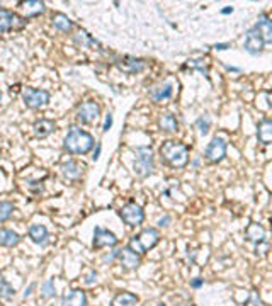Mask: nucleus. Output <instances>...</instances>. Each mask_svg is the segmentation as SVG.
I'll return each instance as SVG.
<instances>
[{
  "mask_svg": "<svg viewBox=\"0 0 272 306\" xmlns=\"http://www.w3.org/2000/svg\"><path fill=\"white\" fill-rule=\"evenodd\" d=\"M94 136L78 126H70L63 140V148L72 155H85L94 148Z\"/></svg>",
  "mask_w": 272,
  "mask_h": 306,
  "instance_id": "obj_1",
  "label": "nucleus"
},
{
  "mask_svg": "<svg viewBox=\"0 0 272 306\" xmlns=\"http://www.w3.org/2000/svg\"><path fill=\"white\" fill-rule=\"evenodd\" d=\"M160 157L174 168H184L189 163V146L175 140H167L160 146Z\"/></svg>",
  "mask_w": 272,
  "mask_h": 306,
  "instance_id": "obj_2",
  "label": "nucleus"
},
{
  "mask_svg": "<svg viewBox=\"0 0 272 306\" xmlns=\"http://www.w3.org/2000/svg\"><path fill=\"white\" fill-rule=\"evenodd\" d=\"M160 242V233H158L157 228H145L143 232H140L138 235L131 236L129 240V249L133 252H136L138 255H143L148 250L153 249L157 243Z\"/></svg>",
  "mask_w": 272,
  "mask_h": 306,
  "instance_id": "obj_3",
  "label": "nucleus"
},
{
  "mask_svg": "<svg viewBox=\"0 0 272 306\" xmlns=\"http://www.w3.org/2000/svg\"><path fill=\"white\" fill-rule=\"evenodd\" d=\"M133 168H135L136 177L146 179L148 175L153 174V150L151 146H138L135 150V162H133Z\"/></svg>",
  "mask_w": 272,
  "mask_h": 306,
  "instance_id": "obj_4",
  "label": "nucleus"
},
{
  "mask_svg": "<svg viewBox=\"0 0 272 306\" xmlns=\"http://www.w3.org/2000/svg\"><path fill=\"white\" fill-rule=\"evenodd\" d=\"M22 101L26 104V108L29 109H41L46 108L51 101V94L44 89H33L27 87L26 90L22 92Z\"/></svg>",
  "mask_w": 272,
  "mask_h": 306,
  "instance_id": "obj_5",
  "label": "nucleus"
},
{
  "mask_svg": "<svg viewBox=\"0 0 272 306\" xmlns=\"http://www.w3.org/2000/svg\"><path fill=\"white\" fill-rule=\"evenodd\" d=\"M101 116V106L95 101H85L78 106L77 109V119L82 125H92Z\"/></svg>",
  "mask_w": 272,
  "mask_h": 306,
  "instance_id": "obj_6",
  "label": "nucleus"
},
{
  "mask_svg": "<svg viewBox=\"0 0 272 306\" xmlns=\"http://www.w3.org/2000/svg\"><path fill=\"white\" fill-rule=\"evenodd\" d=\"M119 216L128 226H140L145 221V213L136 202H128L119 209Z\"/></svg>",
  "mask_w": 272,
  "mask_h": 306,
  "instance_id": "obj_7",
  "label": "nucleus"
},
{
  "mask_svg": "<svg viewBox=\"0 0 272 306\" xmlns=\"http://www.w3.org/2000/svg\"><path fill=\"white\" fill-rule=\"evenodd\" d=\"M226 157V142L223 138H215L208 143L204 150V158L209 162V163H219L223 158Z\"/></svg>",
  "mask_w": 272,
  "mask_h": 306,
  "instance_id": "obj_8",
  "label": "nucleus"
},
{
  "mask_svg": "<svg viewBox=\"0 0 272 306\" xmlns=\"http://www.w3.org/2000/svg\"><path fill=\"white\" fill-rule=\"evenodd\" d=\"M26 24V19L17 16L16 12L9 9H0V33H7V31L19 29Z\"/></svg>",
  "mask_w": 272,
  "mask_h": 306,
  "instance_id": "obj_9",
  "label": "nucleus"
},
{
  "mask_svg": "<svg viewBox=\"0 0 272 306\" xmlns=\"http://www.w3.org/2000/svg\"><path fill=\"white\" fill-rule=\"evenodd\" d=\"M116 65H118L119 70L125 72V73H128V75H136V73H140V72H143L145 68H146V63H145V60H140V58H133V56H123V58H119V60L116 61Z\"/></svg>",
  "mask_w": 272,
  "mask_h": 306,
  "instance_id": "obj_10",
  "label": "nucleus"
},
{
  "mask_svg": "<svg viewBox=\"0 0 272 306\" xmlns=\"http://www.w3.org/2000/svg\"><path fill=\"white\" fill-rule=\"evenodd\" d=\"M118 243V236L106 228H97L94 230V249H106V247H114Z\"/></svg>",
  "mask_w": 272,
  "mask_h": 306,
  "instance_id": "obj_11",
  "label": "nucleus"
},
{
  "mask_svg": "<svg viewBox=\"0 0 272 306\" xmlns=\"http://www.w3.org/2000/svg\"><path fill=\"white\" fill-rule=\"evenodd\" d=\"M118 259H119V264H121L126 270H135V269L140 267V264H141L140 255H138L136 252H133L129 247H125V249L119 250Z\"/></svg>",
  "mask_w": 272,
  "mask_h": 306,
  "instance_id": "obj_12",
  "label": "nucleus"
},
{
  "mask_svg": "<svg viewBox=\"0 0 272 306\" xmlns=\"http://www.w3.org/2000/svg\"><path fill=\"white\" fill-rule=\"evenodd\" d=\"M243 46H245V50L249 51L250 54H260L264 50V46H266V43H264L262 37L259 36V33L252 27V29L247 33L245 44H243Z\"/></svg>",
  "mask_w": 272,
  "mask_h": 306,
  "instance_id": "obj_13",
  "label": "nucleus"
},
{
  "mask_svg": "<svg viewBox=\"0 0 272 306\" xmlns=\"http://www.w3.org/2000/svg\"><path fill=\"white\" fill-rule=\"evenodd\" d=\"M61 306H87V296L82 289H70L61 298Z\"/></svg>",
  "mask_w": 272,
  "mask_h": 306,
  "instance_id": "obj_14",
  "label": "nucleus"
},
{
  "mask_svg": "<svg viewBox=\"0 0 272 306\" xmlns=\"http://www.w3.org/2000/svg\"><path fill=\"white\" fill-rule=\"evenodd\" d=\"M254 29L259 33V36L262 37V41L266 44L272 43V22L266 14H262V16L259 17V20H257V24L254 26Z\"/></svg>",
  "mask_w": 272,
  "mask_h": 306,
  "instance_id": "obj_15",
  "label": "nucleus"
},
{
  "mask_svg": "<svg viewBox=\"0 0 272 306\" xmlns=\"http://www.w3.org/2000/svg\"><path fill=\"white\" fill-rule=\"evenodd\" d=\"M60 170H61V174H63L65 179H68V180H77V179L82 177L84 167H82L78 162L68 160V162H63V163H61Z\"/></svg>",
  "mask_w": 272,
  "mask_h": 306,
  "instance_id": "obj_16",
  "label": "nucleus"
},
{
  "mask_svg": "<svg viewBox=\"0 0 272 306\" xmlns=\"http://www.w3.org/2000/svg\"><path fill=\"white\" fill-rule=\"evenodd\" d=\"M33 129H34V135H36L37 138H46V136H50L51 133L56 129V125H54L53 119L41 118V119H37V121L34 123Z\"/></svg>",
  "mask_w": 272,
  "mask_h": 306,
  "instance_id": "obj_17",
  "label": "nucleus"
},
{
  "mask_svg": "<svg viewBox=\"0 0 272 306\" xmlns=\"http://www.w3.org/2000/svg\"><path fill=\"white\" fill-rule=\"evenodd\" d=\"M27 233H29V238L36 245H46L48 238H50V233H48V228L44 225H31Z\"/></svg>",
  "mask_w": 272,
  "mask_h": 306,
  "instance_id": "obj_18",
  "label": "nucleus"
},
{
  "mask_svg": "<svg viewBox=\"0 0 272 306\" xmlns=\"http://www.w3.org/2000/svg\"><path fill=\"white\" fill-rule=\"evenodd\" d=\"M257 138L262 145H271L272 142V121L271 119H262L257 126Z\"/></svg>",
  "mask_w": 272,
  "mask_h": 306,
  "instance_id": "obj_19",
  "label": "nucleus"
},
{
  "mask_svg": "<svg viewBox=\"0 0 272 306\" xmlns=\"http://www.w3.org/2000/svg\"><path fill=\"white\" fill-rule=\"evenodd\" d=\"M51 24L54 26V29L61 31V33H72V29L75 27L73 20L68 19V16H65V14H53V17H51Z\"/></svg>",
  "mask_w": 272,
  "mask_h": 306,
  "instance_id": "obj_20",
  "label": "nucleus"
},
{
  "mask_svg": "<svg viewBox=\"0 0 272 306\" xmlns=\"http://www.w3.org/2000/svg\"><path fill=\"white\" fill-rule=\"evenodd\" d=\"M245 236L249 242L252 243H262L266 240V230H264L262 225L259 223H252L249 225V228L245 230Z\"/></svg>",
  "mask_w": 272,
  "mask_h": 306,
  "instance_id": "obj_21",
  "label": "nucleus"
},
{
  "mask_svg": "<svg viewBox=\"0 0 272 306\" xmlns=\"http://www.w3.org/2000/svg\"><path fill=\"white\" fill-rule=\"evenodd\" d=\"M20 243V235L14 230L0 228V245L2 247H16Z\"/></svg>",
  "mask_w": 272,
  "mask_h": 306,
  "instance_id": "obj_22",
  "label": "nucleus"
},
{
  "mask_svg": "<svg viewBox=\"0 0 272 306\" xmlns=\"http://www.w3.org/2000/svg\"><path fill=\"white\" fill-rule=\"evenodd\" d=\"M172 92H174L172 84H165V85H162V87L151 89L150 97H151V101H155V102H162V101H167V99H170L172 97Z\"/></svg>",
  "mask_w": 272,
  "mask_h": 306,
  "instance_id": "obj_23",
  "label": "nucleus"
},
{
  "mask_svg": "<svg viewBox=\"0 0 272 306\" xmlns=\"http://www.w3.org/2000/svg\"><path fill=\"white\" fill-rule=\"evenodd\" d=\"M138 303H140V300H138V296H135V294L119 293L111 301V306H138Z\"/></svg>",
  "mask_w": 272,
  "mask_h": 306,
  "instance_id": "obj_24",
  "label": "nucleus"
},
{
  "mask_svg": "<svg viewBox=\"0 0 272 306\" xmlns=\"http://www.w3.org/2000/svg\"><path fill=\"white\" fill-rule=\"evenodd\" d=\"M158 126H160L163 131H177L179 128V123L177 119H175L174 114H170V112H165V114L160 116V119H158Z\"/></svg>",
  "mask_w": 272,
  "mask_h": 306,
  "instance_id": "obj_25",
  "label": "nucleus"
},
{
  "mask_svg": "<svg viewBox=\"0 0 272 306\" xmlns=\"http://www.w3.org/2000/svg\"><path fill=\"white\" fill-rule=\"evenodd\" d=\"M20 5H24V9H26V19L27 17H36L46 10V5L43 2H27L20 3Z\"/></svg>",
  "mask_w": 272,
  "mask_h": 306,
  "instance_id": "obj_26",
  "label": "nucleus"
},
{
  "mask_svg": "<svg viewBox=\"0 0 272 306\" xmlns=\"http://www.w3.org/2000/svg\"><path fill=\"white\" fill-rule=\"evenodd\" d=\"M56 296V288H54L53 279H46L41 284V298L43 300H51V298Z\"/></svg>",
  "mask_w": 272,
  "mask_h": 306,
  "instance_id": "obj_27",
  "label": "nucleus"
},
{
  "mask_svg": "<svg viewBox=\"0 0 272 306\" xmlns=\"http://www.w3.org/2000/svg\"><path fill=\"white\" fill-rule=\"evenodd\" d=\"M75 43L80 44V46H99V41L94 39L89 33L85 31H80V33L75 36Z\"/></svg>",
  "mask_w": 272,
  "mask_h": 306,
  "instance_id": "obj_28",
  "label": "nucleus"
},
{
  "mask_svg": "<svg viewBox=\"0 0 272 306\" xmlns=\"http://www.w3.org/2000/svg\"><path fill=\"white\" fill-rule=\"evenodd\" d=\"M16 211V206L10 201H0V223L7 221Z\"/></svg>",
  "mask_w": 272,
  "mask_h": 306,
  "instance_id": "obj_29",
  "label": "nucleus"
},
{
  "mask_svg": "<svg viewBox=\"0 0 272 306\" xmlns=\"http://www.w3.org/2000/svg\"><path fill=\"white\" fill-rule=\"evenodd\" d=\"M14 296V288L10 286V283L3 277H0V298L2 300H10Z\"/></svg>",
  "mask_w": 272,
  "mask_h": 306,
  "instance_id": "obj_30",
  "label": "nucleus"
},
{
  "mask_svg": "<svg viewBox=\"0 0 272 306\" xmlns=\"http://www.w3.org/2000/svg\"><path fill=\"white\" fill-rule=\"evenodd\" d=\"M187 67H191V68H196V70H199L201 73H204L206 77H208V65L204 63V60H189V63L187 65H184L182 68H187Z\"/></svg>",
  "mask_w": 272,
  "mask_h": 306,
  "instance_id": "obj_31",
  "label": "nucleus"
},
{
  "mask_svg": "<svg viewBox=\"0 0 272 306\" xmlns=\"http://www.w3.org/2000/svg\"><path fill=\"white\" fill-rule=\"evenodd\" d=\"M196 126H198L201 135H206V133L209 131V126H211V119H209L208 116H201V118L196 121Z\"/></svg>",
  "mask_w": 272,
  "mask_h": 306,
  "instance_id": "obj_32",
  "label": "nucleus"
},
{
  "mask_svg": "<svg viewBox=\"0 0 272 306\" xmlns=\"http://www.w3.org/2000/svg\"><path fill=\"white\" fill-rule=\"evenodd\" d=\"M243 306H262V301H260L259 294H257L255 291H252V293H250V298L243 303Z\"/></svg>",
  "mask_w": 272,
  "mask_h": 306,
  "instance_id": "obj_33",
  "label": "nucleus"
},
{
  "mask_svg": "<svg viewBox=\"0 0 272 306\" xmlns=\"http://www.w3.org/2000/svg\"><path fill=\"white\" fill-rule=\"evenodd\" d=\"M111 126H112V114L108 112V114H106V119H104V126H102V131L108 133L109 129H111Z\"/></svg>",
  "mask_w": 272,
  "mask_h": 306,
  "instance_id": "obj_34",
  "label": "nucleus"
},
{
  "mask_svg": "<svg viewBox=\"0 0 272 306\" xmlns=\"http://www.w3.org/2000/svg\"><path fill=\"white\" fill-rule=\"evenodd\" d=\"M95 281H97V272H95V270H91V272H89L87 276H85V281H84V283L87 284V286H91V284H94Z\"/></svg>",
  "mask_w": 272,
  "mask_h": 306,
  "instance_id": "obj_35",
  "label": "nucleus"
},
{
  "mask_svg": "<svg viewBox=\"0 0 272 306\" xmlns=\"http://www.w3.org/2000/svg\"><path fill=\"white\" fill-rule=\"evenodd\" d=\"M119 250H121V249H116V250H112V252L109 253V255H104V259H102V260H104V262H112V260H114V259H118V255H119Z\"/></svg>",
  "mask_w": 272,
  "mask_h": 306,
  "instance_id": "obj_36",
  "label": "nucleus"
},
{
  "mask_svg": "<svg viewBox=\"0 0 272 306\" xmlns=\"http://www.w3.org/2000/svg\"><path fill=\"white\" fill-rule=\"evenodd\" d=\"M101 150H102V145L101 143H97V145H95V148H94V153H92V160H97L99 157H101Z\"/></svg>",
  "mask_w": 272,
  "mask_h": 306,
  "instance_id": "obj_37",
  "label": "nucleus"
},
{
  "mask_svg": "<svg viewBox=\"0 0 272 306\" xmlns=\"http://www.w3.org/2000/svg\"><path fill=\"white\" fill-rule=\"evenodd\" d=\"M202 283H204V281L201 279V277H196V279H192V283H191V286L194 288V289H199V288L202 286Z\"/></svg>",
  "mask_w": 272,
  "mask_h": 306,
  "instance_id": "obj_38",
  "label": "nucleus"
},
{
  "mask_svg": "<svg viewBox=\"0 0 272 306\" xmlns=\"http://www.w3.org/2000/svg\"><path fill=\"white\" fill-rule=\"evenodd\" d=\"M168 223H170V216H168V215H165L163 218L158 219V226H167Z\"/></svg>",
  "mask_w": 272,
  "mask_h": 306,
  "instance_id": "obj_39",
  "label": "nucleus"
},
{
  "mask_svg": "<svg viewBox=\"0 0 272 306\" xmlns=\"http://www.w3.org/2000/svg\"><path fill=\"white\" fill-rule=\"evenodd\" d=\"M34 288H36V284H34V283H31V284H29V288H26V291H24V298H29L31 294H33Z\"/></svg>",
  "mask_w": 272,
  "mask_h": 306,
  "instance_id": "obj_40",
  "label": "nucleus"
},
{
  "mask_svg": "<svg viewBox=\"0 0 272 306\" xmlns=\"http://www.w3.org/2000/svg\"><path fill=\"white\" fill-rule=\"evenodd\" d=\"M228 46H230L228 43H216L215 44V50L216 51H223V50H228Z\"/></svg>",
  "mask_w": 272,
  "mask_h": 306,
  "instance_id": "obj_41",
  "label": "nucleus"
},
{
  "mask_svg": "<svg viewBox=\"0 0 272 306\" xmlns=\"http://www.w3.org/2000/svg\"><path fill=\"white\" fill-rule=\"evenodd\" d=\"M233 12V7H225V9H221V14L223 16H228V14H232Z\"/></svg>",
  "mask_w": 272,
  "mask_h": 306,
  "instance_id": "obj_42",
  "label": "nucleus"
},
{
  "mask_svg": "<svg viewBox=\"0 0 272 306\" xmlns=\"http://www.w3.org/2000/svg\"><path fill=\"white\" fill-rule=\"evenodd\" d=\"M226 70H228V72H236V73H238V72H240V68H235V67H228V65H226Z\"/></svg>",
  "mask_w": 272,
  "mask_h": 306,
  "instance_id": "obj_43",
  "label": "nucleus"
},
{
  "mask_svg": "<svg viewBox=\"0 0 272 306\" xmlns=\"http://www.w3.org/2000/svg\"><path fill=\"white\" fill-rule=\"evenodd\" d=\"M0 104H2V92H0Z\"/></svg>",
  "mask_w": 272,
  "mask_h": 306,
  "instance_id": "obj_44",
  "label": "nucleus"
},
{
  "mask_svg": "<svg viewBox=\"0 0 272 306\" xmlns=\"http://www.w3.org/2000/svg\"><path fill=\"white\" fill-rule=\"evenodd\" d=\"M158 306H165V305H163V303H160V305H158Z\"/></svg>",
  "mask_w": 272,
  "mask_h": 306,
  "instance_id": "obj_45",
  "label": "nucleus"
}]
</instances>
